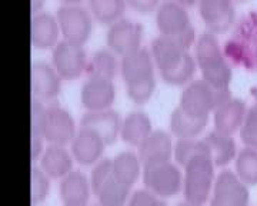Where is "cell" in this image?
I'll return each instance as SVG.
<instances>
[{"label":"cell","instance_id":"cell-1","mask_svg":"<svg viewBox=\"0 0 257 206\" xmlns=\"http://www.w3.org/2000/svg\"><path fill=\"white\" fill-rule=\"evenodd\" d=\"M177 39L159 35L152 40L150 53L155 59L160 77L166 83L180 86L192 82L196 73V57Z\"/></svg>","mask_w":257,"mask_h":206},{"label":"cell","instance_id":"cell-2","mask_svg":"<svg viewBox=\"0 0 257 206\" xmlns=\"http://www.w3.org/2000/svg\"><path fill=\"white\" fill-rule=\"evenodd\" d=\"M127 96L138 105L146 103L156 89V63L152 53L140 47L120 60Z\"/></svg>","mask_w":257,"mask_h":206},{"label":"cell","instance_id":"cell-3","mask_svg":"<svg viewBox=\"0 0 257 206\" xmlns=\"http://www.w3.org/2000/svg\"><path fill=\"white\" fill-rule=\"evenodd\" d=\"M196 63L202 72V79L219 90H229L231 83V66L221 52L216 33L203 32L196 40Z\"/></svg>","mask_w":257,"mask_h":206},{"label":"cell","instance_id":"cell-4","mask_svg":"<svg viewBox=\"0 0 257 206\" xmlns=\"http://www.w3.org/2000/svg\"><path fill=\"white\" fill-rule=\"evenodd\" d=\"M214 162L209 153L193 156L183 166V195L186 200L203 206L211 196L214 186Z\"/></svg>","mask_w":257,"mask_h":206},{"label":"cell","instance_id":"cell-5","mask_svg":"<svg viewBox=\"0 0 257 206\" xmlns=\"http://www.w3.org/2000/svg\"><path fill=\"white\" fill-rule=\"evenodd\" d=\"M230 90H219L203 79H196L186 84L180 94L179 108L197 119H209L214 109L229 99Z\"/></svg>","mask_w":257,"mask_h":206},{"label":"cell","instance_id":"cell-6","mask_svg":"<svg viewBox=\"0 0 257 206\" xmlns=\"http://www.w3.org/2000/svg\"><path fill=\"white\" fill-rule=\"evenodd\" d=\"M156 26L160 35L177 39L190 47L196 39L194 28L186 6L177 0H166L156 10Z\"/></svg>","mask_w":257,"mask_h":206},{"label":"cell","instance_id":"cell-7","mask_svg":"<svg viewBox=\"0 0 257 206\" xmlns=\"http://www.w3.org/2000/svg\"><path fill=\"white\" fill-rule=\"evenodd\" d=\"M92 190L100 206H126L132 189L121 183L111 168V159H101L92 170Z\"/></svg>","mask_w":257,"mask_h":206},{"label":"cell","instance_id":"cell-8","mask_svg":"<svg viewBox=\"0 0 257 206\" xmlns=\"http://www.w3.org/2000/svg\"><path fill=\"white\" fill-rule=\"evenodd\" d=\"M143 183L157 196L173 197L183 192V172L172 160L143 166Z\"/></svg>","mask_w":257,"mask_h":206},{"label":"cell","instance_id":"cell-9","mask_svg":"<svg viewBox=\"0 0 257 206\" xmlns=\"http://www.w3.org/2000/svg\"><path fill=\"white\" fill-rule=\"evenodd\" d=\"M56 18L64 40L84 45L92 36L93 16L82 5H62L56 12Z\"/></svg>","mask_w":257,"mask_h":206},{"label":"cell","instance_id":"cell-10","mask_svg":"<svg viewBox=\"0 0 257 206\" xmlns=\"http://www.w3.org/2000/svg\"><path fill=\"white\" fill-rule=\"evenodd\" d=\"M87 55L83 45L69 40H59L52 52V65L62 79L73 80L82 76L87 67Z\"/></svg>","mask_w":257,"mask_h":206},{"label":"cell","instance_id":"cell-11","mask_svg":"<svg viewBox=\"0 0 257 206\" xmlns=\"http://www.w3.org/2000/svg\"><path fill=\"white\" fill-rule=\"evenodd\" d=\"M209 200L210 206H248V186L240 180L236 172L223 170L216 176Z\"/></svg>","mask_w":257,"mask_h":206},{"label":"cell","instance_id":"cell-12","mask_svg":"<svg viewBox=\"0 0 257 206\" xmlns=\"http://www.w3.org/2000/svg\"><path fill=\"white\" fill-rule=\"evenodd\" d=\"M142 38V25L127 18H121L117 22L111 23L106 33V42L109 49L121 57L140 49Z\"/></svg>","mask_w":257,"mask_h":206},{"label":"cell","instance_id":"cell-13","mask_svg":"<svg viewBox=\"0 0 257 206\" xmlns=\"http://www.w3.org/2000/svg\"><path fill=\"white\" fill-rule=\"evenodd\" d=\"M77 128L73 116L59 105H47L45 139L49 145L66 146L74 139Z\"/></svg>","mask_w":257,"mask_h":206},{"label":"cell","instance_id":"cell-14","mask_svg":"<svg viewBox=\"0 0 257 206\" xmlns=\"http://www.w3.org/2000/svg\"><path fill=\"white\" fill-rule=\"evenodd\" d=\"M32 99L47 103L55 100L62 89V77L53 65L36 60L32 63Z\"/></svg>","mask_w":257,"mask_h":206},{"label":"cell","instance_id":"cell-15","mask_svg":"<svg viewBox=\"0 0 257 206\" xmlns=\"http://www.w3.org/2000/svg\"><path fill=\"white\" fill-rule=\"evenodd\" d=\"M116 99V86L111 79L87 77L80 90V102L86 112L110 109Z\"/></svg>","mask_w":257,"mask_h":206},{"label":"cell","instance_id":"cell-16","mask_svg":"<svg viewBox=\"0 0 257 206\" xmlns=\"http://www.w3.org/2000/svg\"><path fill=\"white\" fill-rule=\"evenodd\" d=\"M199 13L211 33L229 30L236 19L233 0H199Z\"/></svg>","mask_w":257,"mask_h":206},{"label":"cell","instance_id":"cell-17","mask_svg":"<svg viewBox=\"0 0 257 206\" xmlns=\"http://www.w3.org/2000/svg\"><path fill=\"white\" fill-rule=\"evenodd\" d=\"M72 155L74 160L83 166H92L100 162L103 158L104 148L107 146L106 142L101 139L99 133H96L89 128L80 126L76 133L74 139L70 143Z\"/></svg>","mask_w":257,"mask_h":206},{"label":"cell","instance_id":"cell-18","mask_svg":"<svg viewBox=\"0 0 257 206\" xmlns=\"http://www.w3.org/2000/svg\"><path fill=\"white\" fill-rule=\"evenodd\" d=\"M247 109V105L243 99L230 96L229 99L221 102L213 112L214 129L233 136L236 132H240Z\"/></svg>","mask_w":257,"mask_h":206},{"label":"cell","instance_id":"cell-19","mask_svg":"<svg viewBox=\"0 0 257 206\" xmlns=\"http://www.w3.org/2000/svg\"><path fill=\"white\" fill-rule=\"evenodd\" d=\"M80 126L89 128L96 133H99L106 145L114 143L120 138V128H121V118L119 112L114 109H103V111H93L86 112L80 119Z\"/></svg>","mask_w":257,"mask_h":206},{"label":"cell","instance_id":"cell-20","mask_svg":"<svg viewBox=\"0 0 257 206\" xmlns=\"http://www.w3.org/2000/svg\"><path fill=\"white\" fill-rule=\"evenodd\" d=\"M60 200L63 206H87L92 196V182L80 170H72L60 179Z\"/></svg>","mask_w":257,"mask_h":206},{"label":"cell","instance_id":"cell-21","mask_svg":"<svg viewBox=\"0 0 257 206\" xmlns=\"http://www.w3.org/2000/svg\"><path fill=\"white\" fill-rule=\"evenodd\" d=\"M59 35L62 33L55 15L49 12H39L32 16L30 40L36 49H53L59 43Z\"/></svg>","mask_w":257,"mask_h":206},{"label":"cell","instance_id":"cell-22","mask_svg":"<svg viewBox=\"0 0 257 206\" xmlns=\"http://www.w3.org/2000/svg\"><path fill=\"white\" fill-rule=\"evenodd\" d=\"M138 149L142 165L146 166L150 163L172 160L175 145L172 141V136L167 132L159 129V131L152 132Z\"/></svg>","mask_w":257,"mask_h":206},{"label":"cell","instance_id":"cell-23","mask_svg":"<svg viewBox=\"0 0 257 206\" xmlns=\"http://www.w3.org/2000/svg\"><path fill=\"white\" fill-rule=\"evenodd\" d=\"M152 132L153 128L149 115L143 111H133L127 113L126 118L121 121L120 139L127 143L128 146L139 148Z\"/></svg>","mask_w":257,"mask_h":206},{"label":"cell","instance_id":"cell-24","mask_svg":"<svg viewBox=\"0 0 257 206\" xmlns=\"http://www.w3.org/2000/svg\"><path fill=\"white\" fill-rule=\"evenodd\" d=\"M73 155L69 153L66 146L47 145L40 158V168L52 179H63L73 170Z\"/></svg>","mask_w":257,"mask_h":206},{"label":"cell","instance_id":"cell-25","mask_svg":"<svg viewBox=\"0 0 257 206\" xmlns=\"http://www.w3.org/2000/svg\"><path fill=\"white\" fill-rule=\"evenodd\" d=\"M211 160L216 166H226L237 156V146L231 135H226L219 131L209 132L204 138Z\"/></svg>","mask_w":257,"mask_h":206},{"label":"cell","instance_id":"cell-26","mask_svg":"<svg viewBox=\"0 0 257 206\" xmlns=\"http://www.w3.org/2000/svg\"><path fill=\"white\" fill-rule=\"evenodd\" d=\"M111 168L120 182L132 189L133 185L138 182L143 165L139 155L130 150H124V152L117 153L111 159Z\"/></svg>","mask_w":257,"mask_h":206},{"label":"cell","instance_id":"cell-27","mask_svg":"<svg viewBox=\"0 0 257 206\" xmlns=\"http://www.w3.org/2000/svg\"><path fill=\"white\" fill-rule=\"evenodd\" d=\"M209 119H197L183 112L179 106L170 116V131L177 136V139L197 138L206 128Z\"/></svg>","mask_w":257,"mask_h":206},{"label":"cell","instance_id":"cell-28","mask_svg":"<svg viewBox=\"0 0 257 206\" xmlns=\"http://www.w3.org/2000/svg\"><path fill=\"white\" fill-rule=\"evenodd\" d=\"M119 69V63L116 59V53L110 49H99L93 53L87 60L86 73L90 77H103L111 79L116 76Z\"/></svg>","mask_w":257,"mask_h":206},{"label":"cell","instance_id":"cell-29","mask_svg":"<svg viewBox=\"0 0 257 206\" xmlns=\"http://www.w3.org/2000/svg\"><path fill=\"white\" fill-rule=\"evenodd\" d=\"M126 5V0H89V10L101 25L110 26L111 23L123 18Z\"/></svg>","mask_w":257,"mask_h":206},{"label":"cell","instance_id":"cell-30","mask_svg":"<svg viewBox=\"0 0 257 206\" xmlns=\"http://www.w3.org/2000/svg\"><path fill=\"white\" fill-rule=\"evenodd\" d=\"M234 172L247 186H257V149L244 148L234 159Z\"/></svg>","mask_w":257,"mask_h":206},{"label":"cell","instance_id":"cell-31","mask_svg":"<svg viewBox=\"0 0 257 206\" xmlns=\"http://www.w3.org/2000/svg\"><path fill=\"white\" fill-rule=\"evenodd\" d=\"M199 153H209L204 139H197V138L177 139V142L175 143L173 158L176 159V163L182 168L192 159L193 156H196Z\"/></svg>","mask_w":257,"mask_h":206},{"label":"cell","instance_id":"cell-32","mask_svg":"<svg viewBox=\"0 0 257 206\" xmlns=\"http://www.w3.org/2000/svg\"><path fill=\"white\" fill-rule=\"evenodd\" d=\"M50 176L40 166L32 168V176H30V196L32 203L39 205L45 202L50 192Z\"/></svg>","mask_w":257,"mask_h":206},{"label":"cell","instance_id":"cell-33","mask_svg":"<svg viewBox=\"0 0 257 206\" xmlns=\"http://www.w3.org/2000/svg\"><path fill=\"white\" fill-rule=\"evenodd\" d=\"M240 138L247 148L257 149V102L248 106L244 122L240 128Z\"/></svg>","mask_w":257,"mask_h":206},{"label":"cell","instance_id":"cell-34","mask_svg":"<svg viewBox=\"0 0 257 206\" xmlns=\"http://www.w3.org/2000/svg\"><path fill=\"white\" fill-rule=\"evenodd\" d=\"M30 121H32V136H42L45 138V125H46L47 106L40 100L32 99L30 108Z\"/></svg>","mask_w":257,"mask_h":206},{"label":"cell","instance_id":"cell-35","mask_svg":"<svg viewBox=\"0 0 257 206\" xmlns=\"http://www.w3.org/2000/svg\"><path fill=\"white\" fill-rule=\"evenodd\" d=\"M126 206H167V203L163 200V197L157 196L150 190L139 189L130 195Z\"/></svg>","mask_w":257,"mask_h":206},{"label":"cell","instance_id":"cell-36","mask_svg":"<svg viewBox=\"0 0 257 206\" xmlns=\"http://www.w3.org/2000/svg\"><path fill=\"white\" fill-rule=\"evenodd\" d=\"M127 5L139 13H152L156 12L157 8L160 6V0H126Z\"/></svg>","mask_w":257,"mask_h":206},{"label":"cell","instance_id":"cell-37","mask_svg":"<svg viewBox=\"0 0 257 206\" xmlns=\"http://www.w3.org/2000/svg\"><path fill=\"white\" fill-rule=\"evenodd\" d=\"M45 2L46 0H32L30 2V6H32V13L36 15L39 12H43V6H45Z\"/></svg>","mask_w":257,"mask_h":206},{"label":"cell","instance_id":"cell-38","mask_svg":"<svg viewBox=\"0 0 257 206\" xmlns=\"http://www.w3.org/2000/svg\"><path fill=\"white\" fill-rule=\"evenodd\" d=\"M177 2H180L184 6H193V5L199 3V0H177Z\"/></svg>","mask_w":257,"mask_h":206},{"label":"cell","instance_id":"cell-39","mask_svg":"<svg viewBox=\"0 0 257 206\" xmlns=\"http://www.w3.org/2000/svg\"><path fill=\"white\" fill-rule=\"evenodd\" d=\"M63 5H80V2L83 0H60Z\"/></svg>","mask_w":257,"mask_h":206},{"label":"cell","instance_id":"cell-40","mask_svg":"<svg viewBox=\"0 0 257 206\" xmlns=\"http://www.w3.org/2000/svg\"><path fill=\"white\" fill-rule=\"evenodd\" d=\"M176 206H200V205H196V203H192V202H189V200H182V202H179Z\"/></svg>","mask_w":257,"mask_h":206},{"label":"cell","instance_id":"cell-41","mask_svg":"<svg viewBox=\"0 0 257 206\" xmlns=\"http://www.w3.org/2000/svg\"><path fill=\"white\" fill-rule=\"evenodd\" d=\"M253 97L256 99V102H257V87H254V89H253Z\"/></svg>","mask_w":257,"mask_h":206}]
</instances>
